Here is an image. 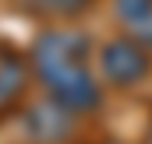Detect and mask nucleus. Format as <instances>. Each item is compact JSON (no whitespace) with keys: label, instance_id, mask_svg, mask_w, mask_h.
<instances>
[{"label":"nucleus","instance_id":"nucleus-2","mask_svg":"<svg viewBox=\"0 0 152 144\" xmlns=\"http://www.w3.org/2000/svg\"><path fill=\"white\" fill-rule=\"evenodd\" d=\"M99 71L117 88L138 84L149 74V46L138 39H110L99 49Z\"/></svg>","mask_w":152,"mask_h":144},{"label":"nucleus","instance_id":"nucleus-1","mask_svg":"<svg viewBox=\"0 0 152 144\" xmlns=\"http://www.w3.org/2000/svg\"><path fill=\"white\" fill-rule=\"evenodd\" d=\"M32 71L53 102L71 112L99 106V84L88 71V46L78 32H42L32 46Z\"/></svg>","mask_w":152,"mask_h":144},{"label":"nucleus","instance_id":"nucleus-3","mask_svg":"<svg viewBox=\"0 0 152 144\" xmlns=\"http://www.w3.org/2000/svg\"><path fill=\"white\" fill-rule=\"evenodd\" d=\"M25 84H28V67H25V56L0 42V112L14 109L25 95Z\"/></svg>","mask_w":152,"mask_h":144},{"label":"nucleus","instance_id":"nucleus-5","mask_svg":"<svg viewBox=\"0 0 152 144\" xmlns=\"http://www.w3.org/2000/svg\"><path fill=\"white\" fill-rule=\"evenodd\" d=\"M113 7L117 18L127 25V32L138 42L152 46V0H113Z\"/></svg>","mask_w":152,"mask_h":144},{"label":"nucleus","instance_id":"nucleus-4","mask_svg":"<svg viewBox=\"0 0 152 144\" xmlns=\"http://www.w3.org/2000/svg\"><path fill=\"white\" fill-rule=\"evenodd\" d=\"M67 112L60 102H46V106H36L25 120H28V134H36L42 141H57V137H67L71 134V123H67Z\"/></svg>","mask_w":152,"mask_h":144},{"label":"nucleus","instance_id":"nucleus-6","mask_svg":"<svg viewBox=\"0 0 152 144\" xmlns=\"http://www.w3.org/2000/svg\"><path fill=\"white\" fill-rule=\"evenodd\" d=\"M50 14H64V18H75V14H81L92 0H39Z\"/></svg>","mask_w":152,"mask_h":144}]
</instances>
